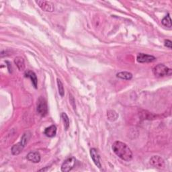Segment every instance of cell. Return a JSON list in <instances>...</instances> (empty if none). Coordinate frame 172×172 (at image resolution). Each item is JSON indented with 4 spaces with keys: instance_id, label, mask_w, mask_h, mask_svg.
I'll return each instance as SVG.
<instances>
[{
    "instance_id": "1",
    "label": "cell",
    "mask_w": 172,
    "mask_h": 172,
    "mask_svg": "<svg viewBox=\"0 0 172 172\" xmlns=\"http://www.w3.org/2000/svg\"><path fill=\"white\" fill-rule=\"evenodd\" d=\"M112 150L122 160L130 161L133 159V153L128 145L120 141H116L112 145Z\"/></svg>"
},
{
    "instance_id": "2",
    "label": "cell",
    "mask_w": 172,
    "mask_h": 172,
    "mask_svg": "<svg viewBox=\"0 0 172 172\" xmlns=\"http://www.w3.org/2000/svg\"><path fill=\"white\" fill-rule=\"evenodd\" d=\"M154 76L157 77L171 76L172 70L164 64H159L153 69Z\"/></svg>"
},
{
    "instance_id": "3",
    "label": "cell",
    "mask_w": 172,
    "mask_h": 172,
    "mask_svg": "<svg viewBox=\"0 0 172 172\" xmlns=\"http://www.w3.org/2000/svg\"><path fill=\"white\" fill-rule=\"evenodd\" d=\"M37 105V112L42 116H45L48 114V106L45 98L41 97L38 99Z\"/></svg>"
},
{
    "instance_id": "4",
    "label": "cell",
    "mask_w": 172,
    "mask_h": 172,
    "mask_svg": "<svg viewBox=\"0 0 172 172\" xmlns=\"http://www.w3.org/2000/svg\"><path fill=\"white\" fill-rule=\"evenodd\" d=\"M76 160L75 157H70L66 160L61 165V171L63 172H68L71 170L76 165Z\"/></svg>"
},
{
    "instance_id": "5",
    "label": "cell",
    "mask_w": 172,
    "mask_h": 172,
    "mask_svg": "<svg viewBox=\"0 0 172 172\" xmlns=\"http://www.w3.org/2000/svg\"><path fill=\"white\" fill-rule=\"evenodd\" d=\"M150 164L152 166L159 169H161L165 166V162L164 160L158 155L153 156L150 159Z\"/></svg>"
},
{
    "instance_id": "6",
    "label": "cell",
    "mask_w": 172,
    "mask_h": 172,
    "mask_svg": "<svg viewBox=\"0 0 172 172\" xmlns=\"http://www.w3.org/2000/svg\"><path fill=\"white\" fill-rule=\"evenodd\" d=\"M36 3L43 11L52 12L55 10V7L51 2L48 1H37Z\"/></svg>"
},
{
    "instance_id": "7",
    "label": "cell",
    "mask_w": 172,
    "mask_h": 172,
    "mask_svg": "<svg viewBox=\"0 0 172 172\" xmlns=\"http://www.w3.org/2000/svg\"><path fill=\"white\" fill-rule=\"evenodd\" d=\"M155 57L152 55H149L144 53H139L136 57V60L139 63H151L155 61Z\"/></svg>"
},
{
    "instance_id": "8",
    "label": "cell",
    "mask_w": 172,
    "mask_h": 172,
    "mask_svg": "<svg viewBox=\"0 0 172 172\" xmlns=\"http://www.w3.org/2000/svg\"><path fill=\"white\" fill-rule=\"evenodd\" d=\"M90 155L95 165L98 167V168L100 169L101 167H102V165H101V163L100 161V155L98 152V150L94 148L91 149L90 150Z\"/></svg>"
},
{
    "instance_id": "9",
    "label": "cell",
    "mask_w": 172,
    "mask_h": 172,
    "mask_svg": "<svg viewBox=\"0 0 172 172\" xmlns=\"http://www.w3.org/2000/svg\"><path fill=\"white\" fill-rule=\"evenodd\" d=\"M24 76L26 77H29L30 79H31V81L33 86L34 87V88H37V86H38V79H37V77L36 76V74H35L34 72L32 71H26L24 73Z\"/></svg>"
},
{
    "instance_id": "10",
    "label": "cell",
    "mask_w": 172,
    "mask_h": 172,
    "mask_svg": "<svg viewBox=\"0 0 172 172\" xmlns=\"http://www.w3.org/2000/svg\"><path fill=\"white\" fill-rule=\"evenodd\" d=\"M27 160L30 161H31L34 164H37L41 161V155L38 152H30L29 153L27 156H26Z\"/></svg>"
},
{
    "instance_id": "11",
    "label": "cell",
    "mask_w": 172,
    "mask_h": 172,
    "mask_svg": "<svg viewBox=\"0 0 172 172\" xmlns=\"http://www.w3.org/2000/svg\"><path fill=\"white\" fill-rule=\"evenodd\" d=\"M24 147L25 146L21 142H19L18 143L14 145V146L12 147V150H11L12 153L14 155H18V154H20L22 151V150L24 148Z\"/></svg>"
},
{
    "instance_id": "12",
    "label": "cell",
    "mask_w": 172,
    "mask_h": 172,
    "mask_svg": "<svg viewBox=\"0 0 172 172\" xmlns=\"http://www.w3.org/2000/svg\"><path fill=\"white\" fill-rule=\"evenodd\" d=\"M45 135L48 137H54L57 134V127L55 125H51L49 127L47 128L45 132Z\"/></svg>"
},
{
    "instance_id": "13",
    "label": "cell",
    "mask_w": 172,
    "mask_h": 172,
    "mask_svg": "<svg viewBox=\"0 0 172 172\" xmlns=\"http://www.w3.org/2000/svg\"><path fill=\"white\" fill-rule=\"evenodd\" d=\"M14 63L17 66V69L19 71H24L25 69V63L24 60L22 57H17L14 59Z\"/></svg>"
},
{
    "instance_id": "14",
    "label": "cell",
    "mask_w": 172,
    "mask_h": 172,
    "mask_svg": "<svg viewBox=\"0 0 172 172\" xmlns=\"http://www.w3.org/2000/svg\"><path fill=\"white\" fill-rule=\"evenodd\" d=\"M117 77L120 78L122 79H125V80H130L133 78V75L132 73L127 72V71H122L117 73L116 75Z\"/></svg>"
},
{
    "instance_id": "15",
    "label": "cell",
    "mask_w": 172,
    "mask_h": 172,
    "mask_svg": "<svg viewBox=\"0 0 172 172\" xmlns=\"http://www.w3.org/2000/svg\"><path fill=\"white\" fill-rule=\"evenodd\" d=\"M107 118L110 121H112V122L115 121L118 118V114L116 111H114V110H108L107 112Z\"/></svg>"
},
{
    "instance_id": "16",
    "label": "cell",
    "mask_w": 172,
    "mask_h": 172,
    "mask_svg": "<svg viewBox=\"0 0 172 172\" xmlns=\"http://www.w3.org/2000/svg\"><path fill=\"white\" fill-rule=\"evenodd\" d=\"M161 23L163 25L166 26V27H168V28L171 27V20L170 14H167V16H166L165 17L163 18Z\"/></svg>"
},
{
    "instance_id": "17",
    "label": "cell",
    "mask_w": 172,
    "mask_h": 172,
    "mask_svg": "<svg viewBox=\"0 0 172 172\" xmlns=\"http://www.w3.org/2000/svg\"><path fill=\"white\" fill-rule=\"evenodd\" d=\"M61 118H62L63 122H64V126H65V129L67 130L69 129V119L68 116L67 115V114L63 112L61 114Z\"/></svg>"
},
{
    "instance_id": "18",
    "label": "cell",
    "mask_w": 172,
    "mask_h": 172,
    "mask_svg": "<svg viewBox=\"0 0 172 172\" xmlns=\"http://www.w3.org/2000/svg\"><path fill=\"white\" fill-rule=\"evenodd\" d=\"M57 86H58V90H59V93L61 97H63L65 94V90L62 82L59 79H57Z\"/></svg>"
},
{
    "instance_id": "19",
    "label": "cell",
    "mask_w": 172,
    "mask_h": 172,
    "mask_svg": "<svg viewBox=\"0 0 172 172\" xmlns=\"http://www.w3.org/2000/svg\"><path fill=\"white\" fill-rule=\"evenodd\" d=\"M164 45L166 47L169 48H171V45H172V42L170 40H165L164 41Z\"/></svg>"
},
{
    "instance_id": "20",
    "label": "cell",
    "mask_w": 172,
    "mask_h": 172,
    "mask_svg": "<svg viewBox=\"0 0 172 172\" xmlns=\"http://www.w3.org/2000/svg\"><path fill=\"white\" fill-rule=\"evenodd\" d=\"M48 167H46V168L41 169V170H40L39 171H47V170H48Z\"/></svg>"
}]
</instances>
